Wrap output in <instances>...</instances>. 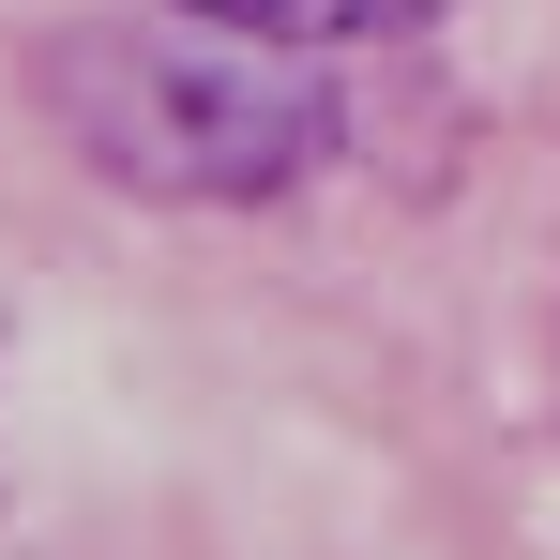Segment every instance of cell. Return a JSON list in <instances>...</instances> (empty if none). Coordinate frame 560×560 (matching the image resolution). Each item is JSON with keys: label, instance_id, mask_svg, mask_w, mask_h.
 <instances>
[{"label": "cell", "instance_id": "7a4b0ae2", "mask_svg": "<svg viewBox=\"0 0 560 560\" xmlns=\"http://www.w3.org/2000/svg\"><path fill=\"white\" fill-rule=\"evenodd\" d=\"M212 15H258L303 46H349V31H409V15H455V0H212Z\"/></svg>", "mask_w": 560, "mask_h": 560}, {"label": "cell", "instance_id": "6da1fadb", "mask_svg": "<svg viewBox=\"0 0 560 560\" xmlns=\"http://www.w3.org/2000/svg\"><path fill=\"white\" fill-rule=\"evenodd\" d=\"M31 92H46V121L92 152L106 183H137V197H288L334 152L318 46L258 31V15H212V0L46 31Z\"/></svg>", "mask_w": 560, "mask_h": 560}]
</instances>
